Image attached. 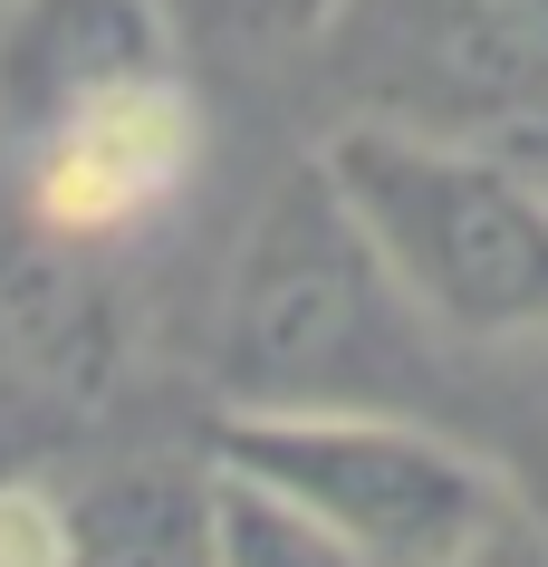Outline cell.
I'll return each mask as SVG.
<instances>
[{
  "instance_id": "obj_6",
  "label": "cell",
  "mask_w": 548,
  "mask_h": 567,
  "mask_svg": "<svg viewBox=\"0 0 548 567\" xmlns=\"http://www.w3.org/2000/svg\"><path fill=\"white\" fill-rule=\"evenodd\" d=\"M154 78H183L164 0H0V154Z\"/></svg>"
},
{
  "instance_id": "obj_10",
  "label": "cell",
  "mask_w": 548,
  "mask_h": 567,
  "mask_svg": "<svg viewBox=\"0 0 548 567\" xmlns=\"http://www.w3.org/2000/svg\"><path fill=\"white\" fill-rule=\"evenodd\" d=\"M77 548V491L0 472V567H68Z\"/></svg>"
},
{
  "instance_id": "obj_7",
  "label": "cell",
  "mask_w": 548,
  "mask_h": 567,
  "mask_svg": "<svg viewBox=\"0 0 548 567\" xmlns=\"http://www.w3.org/2000/svg\"><path fill=\"white\" fill-rule=\"evenodd\" d=\"M68 567H213V481L203 472H116L77 491Z\"/></svg>"
},
{
  "instance_id": "obj_13",
  "label": "cell",
  "mask_w": 548,
  "mask_h": 567,
  "mask_svg": "<svg viewBox=\"0 0 548 567\" xmlns=\"http://www.w3.org/2000/svg\"><path fill=\"white\" fill-rule=\"evenodd\" d=\"M490 145H500V154H519V164H529V174L548 183V106H539L529 125H510V135H490Z\"/></svg>"
},
{
  "instance_id": "obj_11",
  "label": "cell",
  "mask_w": 548,
  "mask_h": 567,
  "mask_svg": "<svg viewBox=\"0 0 548 567\" xmlns=\"http://www.w3.org/2000/svg\"><path fill=\"white\" fill-rule=\"evenodd\" d=\"M203 10L241 20V30H270V39H318V20H328L337 0H203Z\"/></svg>"
},
{
  "instance_id": "obj_8",
  "label": "cell",
  "mask_w": 548,
  "mask_h": 567,
  "mask_svg": "<svg viewBox=\"0 0 548 567\" xmlns=\"http://www.w3.org/2000/svg\"><path fill=\"white\" fill-rule=\"evenodd\" d=\"M500 385L482 404V462L500 472V501L510 519L548 548V337H519L500 347Z\"/></svg>"
},
{
  "instance_id": "obj_2",
  "label": "cell",
  "mask_w": 548,
  "mask_h": 567,
  "mask_svg": "<svg viewBox=\"0 0 548 567\" xmlns=\"http://www.w3.org/2000/svg\"><path fill=\"white\" fill-rule=\"evenodd\" d=\"M414 337L424 318L395 299L337 183L318 164L289 174L250 221L221 299V375L241 404H404L424 385Z\"/></svg>"
},
{
  "instance_id": "obj_1",
  "label": "cell",
  "mask_w": 548,
  "mask_h": 567,
  "mask_svg": "<svg viewBox=\"0 0 548 567\" xmlns=\"http://www.w3.org/2000/svg\"><path fill=\"white\" fill-rule=\"evenodd\" d=\"M395 299L453 347L548 337V183L490 135L347 116L318 154Z\"/></svg>"
},
{
  "instance_id": "obj_5",
  "label": "cell",
  "mask_w": 548,
  "mask_h": 567,
  "mask_svg": "<svg viewBox=\"0 0 548 567\" xmlns=\"http://www.w3.org/2000/svg\"><path fill=\"white\" fill-rule=\"evenodd\" d=\"M193 164H203V96H193V78H154V87L116 96V106H87L59 135L10 154L39 240H59V250L135 240L145 221H164L183 203Z\"/></svg>"
},
{
  "instance_id": "obj_12",
  "label": "cell",
  "mask_w": 548,
  "mask_h": 567,
  "mask_svg": "<svg viewBox=\"0 0 548 567\" xmlns=\"http://www.w3.org/2000/svg\"><path fill=\"white\" fill-rule=\"evenodd\" d=\"M453 567H548V548L529 529H519V519H500V529L482 538V548H472V558H453Z\"/></svg>"
},
{
  "instance_id": "obj_9",
  "label": "cell",
  "mask_w": 548,
  "mask_h": 567,
  "mask_svg": "<svg viewBox=\"0 0 548 567\" xmlns=\"http://www.w3.org/2000/svg\"><path fill=\"white\" fill-rule=\"evenodd\" d=\"M203 481H213V567H365L279 491H260L241 472H203Z\"/></svg>"
},
{
  "instance_id": "obj_3",
  "label": "cell",
  "mask_w": 548,
  "mask_h": 567,
  "mask_svg": "<svg viewBox=\"0 0 548 567\" xmlns=\"http://www.w3.org/2000/svg\"><path fill=\"white\" fill-rule=\"evenodd\" d=\"M213 472L279 491L365 567H453L510 519L482 443L404 404H231L213 423Z\"/></svg>"
},
{
  "instance_id": "obj_4",
  "label": "cell",
  "mask_w": 548,
  "mask_h": 567,
  "mask_svg": "<svg viewBox=\"0 0 548 567\" xmlns=\"http://www.w3.org/2000/svg\"><path fill=\"white\" fill-rule=\"evenodd\" d=\"M318 49L356 116L424 135H510L548 106V0H337Z\"/></svg>"
}]
</instances>
